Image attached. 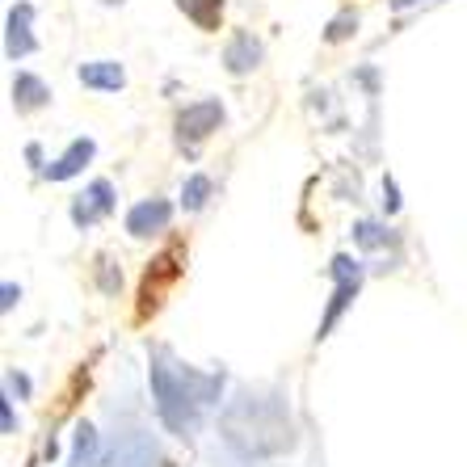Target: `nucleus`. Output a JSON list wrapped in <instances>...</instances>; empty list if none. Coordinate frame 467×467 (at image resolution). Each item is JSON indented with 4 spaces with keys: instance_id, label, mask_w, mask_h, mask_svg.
Wrapping results in <instances>:
<instances>
[{
    "instance_id": "7ed1b4c3",
    "label": "nucleus",
    "mask_w": 467,
    "mask_h": 467,
    "mask_svg": "<svg viewBox=\"0 0 467 467\" xmlns=\"http://www.w3.org/2000/svg\"><path fill=\"white\" fill-rule=\"evenodd\" d=\"M333 283H337V291H333V304H328L325 320H320V333L316 337H328V328L337 325V316L349 307V299L358 295V283H362V265L358 261H349L346 253L341 257H333Z\"/></svg>"
},
{
    "instance_id": "1a4fd4ad",
    "label": "nucleus",
    "mask_w": 467,
    "mask_h": 467,
    "mask_svg": "<svg viewBox=\"0 0 467 467\" xmlns=\"http://www.w3.org/2000/svg\"><path fill=\"white\" fill-rule=\"evenodd\" d=\"M77 77L85 88H98V93H119L122 85H127V72H122V64H114V59H93V64H80Z\"/></svg>"
},
{
    "instance_id": "ddd939ff",
    "label": "nucleus",
    "mask_w": 467,
    "mask_h": 467,
    "mask_svg": "<svg viewBox=\"0 0 467 467\" xmlns=\"http://www.w3.org/2000/svg\"><path fill=\"white\" fill-rule=\"evenodd\" d=\"M211 198V177L207 173H190L182 185V207L185 211H202Z\"/></svg>"
},
{
    "instance_id": "6e6552de",
    "label": "nucleus",
    "mask_w": 467,
    "mask_h": 467,
    "mask_svg": "<svg viewBox=\"0 0 467 467\" xmlns=\"http://www.w3.org/2000/svg\"><path fill=\"white\" fill-rule=\"evenodd\" d=\"M257 64H261V43L249 30H236L228 38V47H223V67H228L232 77H244V72H253Z\"/></svg>"
},
{
    "instance_id": "9b49d317",
    "label": "nucleus",
    "mask_w": 467,
    "mask_h": 467,
    "mask_svg": "<svg viewBox=\"0 0 467 467\" xmlns=\"http://www.w3.org/2000/svg\"><path fill=\"white\" fill-rule=\"evenodd\" d=\"M47 101H51V88L34 77V72H17V77H13V106L22 109V114H30V109H43Z\"/></svg>"
},
{
    "instance_id": "f8f14e48",
    "label": "nucleus",
    "mask_w": 467,
    "mask_h": 467,
    "mask_svg": "<svg viewBox=\"0 0 467 467\" xmlns=\"http://www.w3.org/2000/svg\"><path fill=\"white\" fill-rule=\"evenodd\" d=\"M177 9H182L198 30H215L219 13H223V0H177Z\"/></svg>"
},
{
    "instance_id": "9d476101",
    "label": "nucleus",
    "mask_w": 467,
    "mask_h": 467,
    "mask_svg": "<svg viewBox=\"0 0 467 467\" xmlns=\"http://www.w3.org/2000/svg\"><path fill=\"white\" fill-rule=\"evenodd\" d=\"M93 156H98V143H93V140L85 135V140H72V143H67V152L59 156L55 164H47L43 173L51 177V182H67V177H77L80 169H85V164L93 161Z\"/></svg>"
},
{
    "instance_id": "2eb2a0df",
    "label": "nucleus",
    "mask_w": 467,
    "mask_h": 467,
    "mask_svg": "<svg viewBox=\"0 0 467 467\" xmlns=\"http://www.w3.org/2000/svg\"><path fill=\"white\" fill-rule=\"evenodd\" d=\"M354 236H358L362 244H383V228H379V223H358V228H354Z\"/></svg>"
},
{
    "instance_id": "f3484780",
    "label": "nucleus",
    "mask_w": 467,
    "mask_h": 467,
    "mask_svg": "<svg viewBox=\"0 0 467 467\" xmlns=\"http://www.w3.org/2000/svg\"><path fill=\"white\" fill-rule=\"evenodd\" d=\"M17 299H22V286H13V283H5V299H0V307H5V312H9L13 304H17Z\"/></svg>"
},
{
    "instance_id": "f03ea898",
    "label": "nucleus",
    "mask_w": 467,
    "mask_h": 467,
    "mask_svg": "<svg viewBox=\"0 0 467 467\" xmlns=\"http://www.w3.org/2000/svg\"><path fill=\"white\" fill-rule=\"evenodd\" d=\"M219 122H223V101H219V98L194 101V106H185L182 114H177V140L190 143V148H198L202 140H211V135H215Z\"/></svg>"
},
{
    "instance_id": "0eeeda50",
    "label": "nucleus",
    "mask_w": 467,
    "mask_h": 467,
    "mask_svg": "<svg viewBox=\"0 0 467 467\" xmlns=\"http://www.w3.org/2000/svg\"><path fill=\"white\" fill-rule=\"evenodd\" d=\"M177 257H182V244H173V249H164L161 257H156V265L148 270V278H143V307H140V316H148V307H161V291H164V283H173L177 278Z\"/></svg>"
},
{
    "instance_id": "423d86ee",
    "label": "nucleus",
    "mask_w": 467,
    "mask_h": 467,
    "mask_svg": "<svg viewBox=\"0 0 467 467\" xmlns=\"http://www.w3.org/2000/svg\"><path fill=\"white\" fill-rule=\"evenodd\" d=\"M30 17H34V5H13L9 9V22H5V51H9V59H26V55H34V34H30Z\"/></svg>"
},
{
    "instance_id": "39448f33",
    "label": "nucleus",
    "mask_w": 467,
    "mask_h": 467,
    "mask_svg": "<svg viewBox=\"0 0 467 467\" xmlns=\"http://www.w3.org/2000/svg\"><path fill=\"white\" fill-rule=\"evenodd\" d=\"M109 211H114V185H109L106 177H98V182L72 202V223H77V228H93V223H98L101 215H109Z\"/></svg>"
},
{
    "instance_id": "f257e3e1",
    "label": "nucleus",
    "mask_w": 467,
    "mask_h": 467,
    "mask_svg": "<svg viewBox=\"0 0 467 467\" xmlns=\"http://www.w3.org/2000/svg\"><path fill=\"white\" fill-rule=\"evenodd\" d=\"M148 379H152L156 413L169 425V434L190 438L198 425V409L215 404V391L223 383V375H194V370H185V367H173L161 354V358H152Z\"/></svg>"
},
{
    "instance_id": "dca6fc26",
    "label": "nucleus",
    "mask_w": 467,
    "mask_h": 467,
    "mask_svg": "<svg viewBox=\"0 0 467 467\" xmlns=\"http://www.w3.org/2000/svg\"><path fill=\"white\" fill-rule=\"evenodd\" d=\"M383 207H388V215L400 211V198H396V182L391 177H383Z\"/></svg>"
},
{
    "instance_id": "a211bd4d",
    "label": "nucleus",
    "mask_w": 467,
    "mask_h": 467,
    "mask_svg": "<svg viewBox=\"0 0 467 467\" xmlns=\"http://www.w3.org/2000/svg\"><path fill=\"white\" fill-rule=\"evenodd\" d=\"M0 417H5V434H13V404L9 400L0 404Z\"/></svg>"
},
{
    "instance_id": "20e7f679",
    "label": "nucleus",
    "mask_w": 467,
    "mask_h": 467,
    "mask_svg": "<svg viewBox=\"0 0 467 467\" xmlns=\"http://www.w3.org/2000/svg\"><path fill=\"white\" fill-rule=\"evenodd\" d=\"M169 219H173V202L169 198H143L135 207L127 211V232L130 236H156V232L169 228Z\"/></svg>"
},
{
    "instance_id": "6ab92c4d",
    "label": "nucleus",
    "mask_w": 467,
    "mask_h": 467,
    "mask_svg": "<svg viewBox=\"0 0 467 467\" xmlns=\"http://www.w3.org/2000/svg\"><path fill=\"white\" fill-rule=\"evenodd\" d=\"M409 5H417V0H391V9H409Z\"/></svg>"
},
{
    "instance_id": "4468645a",
    "label": "nucleus",
    "mask_w": 467,
    "mask_h": 467,
    "mask_svg": "<svg viewBox=\"0 0 467 467\" xmlns=\"http://www.w3.org/2000/svg\"><path fill=\"white\" fill-rule=\"evenodd\" d=\"M354 30H358V13L346 9V13H337V17L328 22V34H325V38H328V43H346Z\"/></svg>"
}]
</instances>
